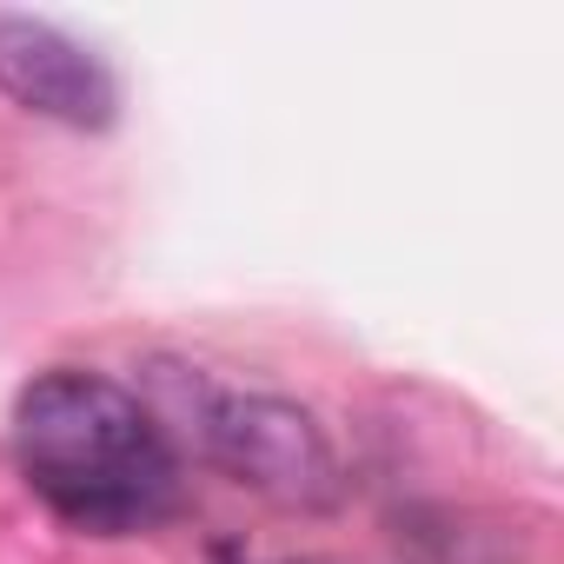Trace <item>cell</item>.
Masks as SVG:
<instances>
[{"label":"cell","mask_w":564,"mask_h":564,"mask_svg":"<svg viewBox=\"0 0 564 564\" xmlns=\"http://www.w3.org/2000/svg\"><path fill=\"white\" fill-rule=\"evenodd\" d=\"M14 458L28 491L87 538L153 531L186 498L160 412L87 366H54L14 399Z\"/></svg>","instance_id":"1"},{"label":"cell","mask_w":564,"mask_h":564,"mask_svg":"<svg viewBox=\"0 0 564 564\" xmlns=\"http://www.w3.org/2000/svg\"><path fill=\"white\" fill-rule=\"evenodd\" d=\"M193 438L213 465H226L239 485L279 498V505H333L339 498V458L326 445V432L313 425V412L265 399V392H219L206 379H193Z\"/></svg>","instance_id":"2"},{"label":"cell","mask_w":564,"mask_h":564,"mask_svg":"<svg viewBox=\"0 0 564 564\" xmlns=\"http://www.w3.org/2000/svg\"><path fill=\"white\" fill-rule=\"evenodd\" d=\"M0 94L80 133H107L120 113L113 67L74 34H61L54 21H28V14H0Z\"/></svg>","instance_id":"3"}]
</instances>
